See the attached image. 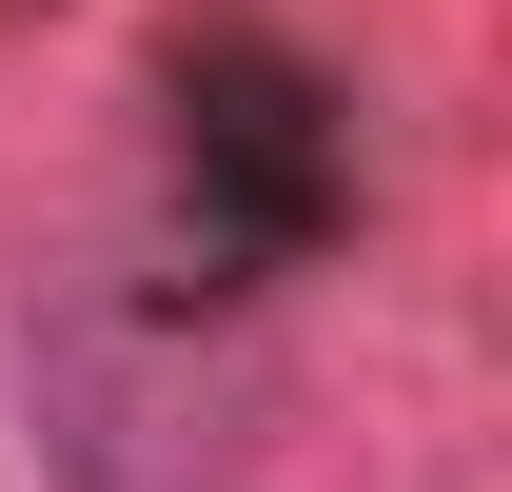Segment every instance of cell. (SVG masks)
Masks as SVG:
<instances>
[{
    "mask_svg": "<svg viewBox=\"0 0 512 492\" xmlns=\"http://www.w3.org/2000/svg\"><path fill=\"white\" fill-rule=\"evenodd\" d=\"M178 178H197V217L237 256H316L355 158H335V99L276 40H178Z\"/></svg>",
    "mask_w": 512,
    "mask_h": 492,
    "instance_id": "1",
    "label": "cell"
}]
</instances>
